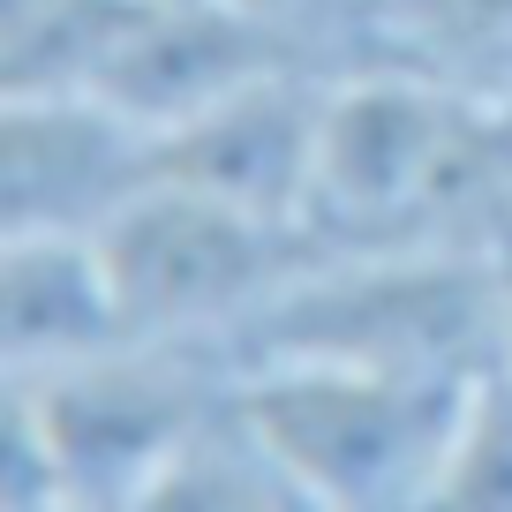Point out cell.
<instances>
[{"mask_svg": "<svg viewBox=\"0 0 512 512\" xmlns=\"http://www.w3.org/2000/svg\"><path fill=\"white\" fill-rule=\"evenodd\" d=\"M264 362L505 377V256L317 249V264L234 339V377Z\"/></svg>", "mask_w": 512, "mask_h": 512, "instance_id": "cell-1", "label": "cell"}, {"mask_svg": "<svg viewBox=\"0 0 512 512\" xmlns=\"http://www.w3.org/2000/svg\"><path fill=\"white\" fill-rule=\"evenodd\" d=\"M490 377H400L339 362H264L234 407L317 512H437Z\"/></svg>", "mask_w": 512, "mask_h": 512, "instance_id": "cell-2", "label": "cell"}, {"mask_svg": "<svg viewBox=\"0 0 512 512\" xmlns=\"http://www.w3.org/2000/svg\"><path fill=\"white\" fill-rule=\"evenodd\" d=\"M98 249H106L128 339L211 347L226 362H234V339L317 264V241L302 226H272L181 181H151L98 234Z\"/></svg>", "mask_w": 512, "mask_h": 512, "instance_id": "cell-3", "label": "cell"}, {"mask_svg": "<svg viewBox=\"0 0 512 512\" xmlns=\"http://www.w3.org/2000/svg\"><path fill=\"white\" fill-rule=\"evenodd\" d=\"M8 407L46 437L83 512H136L151 482L234 407V362L211 347L128 339L83 369L8 384Z\"/></svg>", "mask_w": 512, "mask_h": 512, "instance_id": "cell-4", "label": "cell"}, {"mask_svg": "<svg viewBox=\"0 0 512 512\" xmlns=\"http://www.w3.org/2000/svg\"><path fill=\"white\" fill-rule=\"evenodd\" d=\"M159 181V136L91 91L0 98V234H106Z\"/></svg>", "mask_w": 512, "mask_h": 512, "instance_id": "cell-5", "label": "cell"}, {"mask_svg": "<svg viewBox=\"0 0 512 512\" xmlns=\"http://www.w3.org/2000/svg\"><path fill=\"white\" fill-rule=\"evenodd\" d=\"M324 91H332V68H272L226 91L219 106L159 136V181H181L196 196H219L234 211L309 234Z\"/></svg>", "mask_w": 512, "mask_h": 512, "instance_id": "cell-6", "label": "cell"}, {"mask_svg": "<svg viewBox=\"0 0 512 512\" xmlns=\"http://www.w3.org/2000/svg\"><path fill=\"white\" fill-rule=\"evenodd\" d=\"M272 68H317V61L234 0H136L91 98L121 106L151 136H166V128L196 121L204 106H219L226 91L272 76Z\"/></svg>", "mask_w": 512, "mask_h": 512, "instance_id": "cell-7", "label": "cell"}, {"mask_svg": "<svg viewBox=\"0 0 512 512\" xmlns=\"http://www.w3.org/2000/svg\"><path fill=\"white\" fill-rule=\"evenodd\" d=\"M128 347L98 234H0V377L31 384Z\"/></svg>", "mask_w": 512, "mask_h": 512, "instance_id": "cell-8", "label": "cell"}, {"mask_svg": "<svg viewBox=\"0 0 512 512\" xmlns=\"http://www.w3.org/2000/svg\"><path fill=\"white\" fill-rule=\"evenodd\" d=\"M136 512H317L294 475L264 452V437L241 422V407H226L159 482Z\"/></svg>", "mask_w": 512, "mask_h": 512, "instance_id": "cell-9", "label": "cell"}, {"mask_svg": "<svg viewBox=\"0 0 512 512\" xmlns=\"http://www.w3.org/2000/svg\"><path fill=\"white\" fill-rule=\"evenodd\" d=\"M384 61H415L467 98L512 106V0H415L384 31Z\"/></svg>", "mask_w": 512, "mask_h": 512, "instance_id": "cell-10", "label": "cell"}, {"mask_svg": "<svg viewBox=\"0 0 512 512\" xmlns=\"http://www.w3.org/2000/svg\"><path fill=\"white\" fill-rule=\"evenodd\" d=\"M437 512H512V377L482 384L460 460L437 490Z\"/></svg>", "mask_w": 512, "mask_h": 512, "instance_id": "cell-11", "label": "cell"}, {"mask_svg": "<svg viewBox=\"0 0 512 512\" xmlns=\"http://www.w3.org/2000/svg\"><path fill=\"white\" fill-rule=\"evenodd\" d=\"M354 8L369 16V31H377V61H384V31H392V23H400L415 0H354Z\"/></svg>", "mask_w": 512, "mask_h": 512, "instance_id": "cell-12", "label": "cell"}, {"mask_svg": "<svg viewBox=\"0 0 512 512\" xmlns=\"http://www.w3.org/2000/svg\"><path fill=\"white\" fill-rule=\"evenodd\" d=\"M505 377H512V256H505Z\"/></svg>", "mask_w": 512, "mask_h": 512, "instance_id": "cell-13", "label": "cell"}]
</instances>
